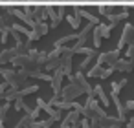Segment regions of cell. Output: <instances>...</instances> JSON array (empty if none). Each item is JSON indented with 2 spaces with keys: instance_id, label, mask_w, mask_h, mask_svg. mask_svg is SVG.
Wrapping results in <instances>:
<instances>
[{
  "instance_id": "1",
  "label": "cell",
  "mask_w": 134,
  "mask_h": 128,
  "mask_svg": "<svg viewBox=\"0 0 134 128\" xmlns=\"http://www.w3.org/2000/svg\"><path fill=\"white\" fill-rule=\"evenodd\" d=\"M81 115L92 121V119H103V117H107V112L101 108V102H99L96 97H88Z\"/></svg>"
},
{
  "instance_id": "2",
  "label": "cell",
  "mask_w": 134,
  "mask_h": 128,
  "mask_svg": "<svg viewBox=\"0 0 134 128\" xmlns=\"http://www.w3.org/2000/svg\"><path fill=\"white\" fill-rule=\"evenodd\" d=\"M85 93V90L75 82V81H70V84H64L63 90H61V99L63 101H74L77 97H81Z\"/></svg>"
},
{
  "instance_id": "3",
  "label": "cell",
  "mask_w": 134,
  "mask_h": 128,
  "mask_svg": "<svg viewBox=\"0 0 134 128\" xmlns=\"http://www.w3.org/2000/svg\"><path fill=\"white\" fill-rule=\"evenodd\" d=\"M127 44H134V24H125L123 26V31H121V39L116 46V50H123Z\"/></svg>"
},
{
  "instance_id": "4",
  "label": "cell",
  "mask_w": 134,
  "mask_h": 128,
  "mask_svg": "<svg viewBox=\"0 0 134 128\" xmlns=\"http://www.w3.org/2000/svg\"><path fill=\"white\" fill-rule=\"evenodd\" d=\"M116 70L112 68V66H107V68H103V66H99V64H94L88 71H86V77H92V79H107V77H110L112 73H114Z\"/></svg>"
},
{
  "instance_id": "5",
  "label": "cell",
  "mask_w": 134,
  "mask_h": 128,
  "mask_svg": "<svg viewBox=\"0 0 134 128\" xmlns=\"http://www.w3.org/2000/svg\"><path fill=\"white\" fill-rule=\"evenodd\" d=\"M119 50H112V51H105V53H101V55H97L96 57V60H97V64L99 66H114L116 64V60L119 59Z\"/></svg>"
},
{
  "instance_id": "6",
  "label": "cell",
  "mask_w": 134,
  "mask_h": 128,
  "mask_svg": "<svg viewBox=\"0 0 134 128\" xmlns=\"http://www.w3.org/2000/svg\"><path fill=\"white\" fill-rule=\"evenodd\" d=\"M66 126L81 128V113H79L77 110H70V112L64 115V119H63V123H61V128H66Z\"/></svg>"
},
{
  "instance_id": "7",
  "label": "cell",
  "mask_w": 134,
  "mask_h": 128,
  "mask_svg": "<svg viewBox=\"0 0 134 128\" xmlns=\"http://www.w3.org/2000/svg\"><path fill=\"white\" fill-rule=\"evenodd\" d=\"M63 79H64V73L63 70H55L52 71V81H50V86H52V92L53 95H61V90H63Z\"/></svg>"
},
{
  "instance_id": "8",
  "label": "cell",
  "mask_w": 134,
  "mask_h": 128,
  "mask_svg": "<svg viewBox=\"0 0 134 128\" xmlns=\"http://www.w3.org/2000/svg\"><path fill=\"white\" fill-rule=\"evenodd\" d=\"M8 15H13V17H17L20 22H24V24H28L30 28H33L35 26V20L33 19H30L22 9H19V8H8Z\"/></svg>"
},
{
  "instance_id": "9",
  "label": "cell",
  "mask_w": 134,
  "mask_h": 128,
  "mask_svg": "<svg viewBox=\"0 0 134 128\" xmlns=\"http://www.w3.org/2000/svg\"><path fill=\"white\" fill-rule=\"evenodd\" d=\"M94 95H96V99L103 104V108H107V106L110 104V97L105 93V90H103V86H101V84L94 86Z\"/></svg>"
},
{
  "instance_id": "10",
  "label": "cell",
  "mask_w": 134,
  "mask_h": 128,
  "mask_svg": "<svg viewBox=\"0 0 134 128\" xmlns=\"http://www.w3.org/2000/svg\"><path fill=\"white\" fill-rule=\"evenodd\" d=\"M110 99H112V102H114V106H116V110H118V117L119 119H123L125 123H127V108H125V104L119 101V97L118 95H110Z\"/></svg>"
},
{
  "instance_id": "11",
  "label": "cell",
  "mask_w": 134,
  "mask_h": 128,
  "mask_svg": "<svg viewBox=\"0 0 134 128\" xmlns=\"http://www.w3.org/2000/svg\"><path fill=\"white\" fill-rule=\"evenodd\" d=\"M72 11H74V13H77V15L81 17V19H86L88 22H92V24H96V26L99 24V19H97L96 15H92L90 11H86V9H81V8H72Z\"/></svg>"
},
{
  "instance_id": "12",
  "label": "cell",
  "mask_w": 134,
  "mask_h": 128,
  "mask_svg": "<svg viewBox=\"0 0 134 128\" xmlns=\"http://www.w3.org/2000/svg\"><path fill=\"white\" fill-rule=\"evenodd\" d=\"M13 59H15L13 50H11V48H4L2 51H0V68H4L6 64H9Z\"/></svg>"
},
{
  "instance_id": "13",
  "label": "cell",
  "mask_w": 134,
  "mask_h": 128,
  "mask_svg": "<svg viewBox=\"0 0 134 128\" xmlns=\"http://www.w3.org/2000/svg\"><path fill=\"white\" fill-rule=\"evenodd\" d=\"M112 68H114L116 71H132V70H134V66H132V62H130L129 59H118Z\"/></svg>"
},
{
  "instance_id": "14",
  "label": "cell",
  "mask_w": 134,
  "mask_h": 128,
  "mask_svg": "<svg viewBox=\"0 0 134 128\" xmlns=\"http://www.w3.org/2000/svg\"><path fill=\"white\" fill-rule=\"evenodd\" d=\"M129 17V11L127 9H123V11H119V13H110V15H107V19L110 20V24H118L119 20H125Z\"/></svg>"
},
{
  "instance_id": "15",
  "label": "cell",
  "mask_w": 134,
  "mask_h": 128,
  "mask_svg": "<svg viewBox=\"0 0 134 128\" xmlns=\"http://www.w3.org/2000/svg\"><path fill=\"white\" fill-rule=\"evenodd\" d=\"M66 20H68V24L74 28V29H81V17L77 15V13H68L66 15Z\"/></svg>"
},
{
  "instance_id": "16",
  "label": "cell",
  "mask_w": 134,
  "mask_h": 128,
  "mask_svg": "<svg viewBox=\"0 0 134 128\" xmlns=\"http://www.w3.org/2000/svg\"><path fill=\"white\" fill-rule=\"evenodd\" d=\"M39 37H44V35H48V31H50V24H46V22H35V26L31 28Z\"/></svg>"
},
{
  "instance_id": "17",
  "label": "cell",
  "mask_w": 134,
  "mask_h": 128,
  "mask_svg": "<svg viewBox=\"0 0 134 128\" xmlns=\"http://www.w3.org/2000/svg\"><path fill=\"white\" fill-rule=\"evenodd\" d=\"M77 39H79V33L64 35V37H61L59 40H55V48H57V46H64V44H68V42H72V40H77Z\"/></svg>"
},
{
  "instance_id": "18",
  "label": "cell",
  "mask_w": 134,
  "mask_h": 128,
  "mask_svg": "<svg viewBox=\"0 0 134 128\" xmlns=\"http://www.w3.org/2000/svg\"><path fill=\"white\" fill-rule=\"evenodd\" d=\"M97 55H86L83 60H81V64H79V71H85V70H90L92 68V62H94V59H96Z\"/></svg>"
},
{
  "instance_id": "19",
  "label": "cell",
  "mask_w": 134,
  "mask_h": 128,
  "mask_svg": "<svg viewBox=\"0 0 134 128\" xmlns=\"http://www.w3.org/2000/svg\"><path fill=\"white\" fill-rule=\"evenodd\" d=\"M127 84V79H121V81H118V82H112L110 84V95H119V92H121V88Z\"/></svg>"
},
{
  "instance_id": "20",
  "label": "cell",
  "mask_w": 134,
  "mask_h": 128,
  "mask_svg": "<svg viewBox=\"0 0 134 128\" xmlns=\"http://www.w3.org/2000/svg\"><path fill=\"white\" fill-rule=\"evenodd\" d=\"M15 73H17V70H13V68H0V77H2L6 82L11 81L15 77Z\"/></svg>"
},
{
  "instance_id": "21",
  "label": "cell",
  "mask_w": 134,
  "mask_h": 128,
  "mask_svg": "<svg viewBox=\"0 0 134 128\" xmlns=\"http://www.w3.org/2000/svg\"><path fill=\"white\" fill-rule=\"evenodd\" d=\"M31 123H33V119L30 117V113H26V115H22V117H20V121L15 124V128H30V126H31Z\"/></svg>"
},
{
  "instance_id": "22",
  "label": "cell",
  "mask_w": 134,
  "mask_h": 128,
  "mask_svg": "<svg viewBox=\"0 0 134 128\" xmlns=\"http://www.w3.org/2000/svg\"><path fill=\"white\" fill-rule=\"evenodd\" d=\"M20 92V95L22 97H26V95H30V93H35V92H39V84H28V86H24L22 90H19Z\"/></svg>"
},
{
  "instance_id": "23",
  "label": "cell",
  "mask_w": 134,
  "mask_h": 128,
  "mask_svg": "<svg viewBox=\"0 0 134 128\" xmlns=\"http://www.w3.org/2000/svg\"><path fill=\"white\" fill-rule=\"evenodd\" d=\"M94 28H96V24L86 22V26H81V29H79V37H88V33H92Z\"/></svg>"
},
{
  "instance_id": "24",
  "label": "cell",
  "mask_w": 134,
  "mask_h": 128,
  "mask_svg": "<svg viewBox=\"0 0 134 128\" xmlns=\"http://www.w3.org/2000/svg\"><path fill=\"white\" fill-rule=\"evenodd\" d=\"M92 35H94V48H96V50H97V48H101V42H103L101 39H103V37H101V31L97 29V26L94 28V31H92Z\"/></svg>"
},
{
  "instance_id": "25",
  "label": "cell",
  "mask_w": 134,
  "mask_h": 128,
  "mask_svg": "<svg viewBox=\"0 0 134 128\" xmlns=\"http://www.w3.org/2000/svg\"><path fill=\"white\" fill-rule=\"evenodd\" d=\"M11 31L22 33V35H26V37H28V33H30L31 29H28V28H26V26H22V24H15V22H13V24H11Z\"/></svg>"
},
{
  "instance_id": "26",
  "label": "cell",
  "mask_w": 134,
  "mask_h": 128,
  "mask_svg": "<svg viewBox=\"0 0 134 128\" xmlns=\"http://www.w3.org/2000/svg\"><path fill=\"white\" fill-rule=\"evenodd\" d=\"M125 59H129L132 62V66H134V44H129V48L125 51Z\"/></svg>"
},
{
  "instance_id": "27",
  "label": "cell",
  "mask_w": 134,
  "mask_h": 128,
  "mask_svg": "<svg viewBox=\"0 0 134 128\" xmlns=\"http://www.w3.org/2000/svg\"><path fill=\"white\" fill-rule=\"evenodd\" d=\"M9 102L6 101V102H2V104H0V117H2V119H6V115H8V112H9Z\"/></svg>"
},
{
  "instance_id": "28",
  "label": "cell",
  "mask_w": 134,
  "mask_h": 128,
  "mask_svg": "<svg viewBox=\"0 0 134 128\" xmlns=\"http://www.w3.org/2000/svg\"><path fill=\"white\" fill-rule=\"evenodd\" d=\"M41 112H42V110H41L39 106H35V108H31V110H30V117H31L33 121H37V119H39V115H41Z\"/></svg>"
},
{
  "instance_id": "29",
  "label": "cell",
  "mask_w": 134,
  "mask_h": 128,
  "mask_svg": "<svg viewBox=\"0 0 134 128\" xmlns=\"http://www.w3.org/2000/svg\"><path fill=\"white\" fill-rule=\"evenodd\" d=\"M26 108V102H24V97H20V99H17L15 101V110H24Z\"/></svg>"
},
{
  "instance_id": "30",
  "label": "cell",
  "mask_w": 134,
  "mask_h": 128,
  "mask_svg": "<svg viewBox=\"0 0 134 128\" xmlns=\"http://www.w3.org/2000/svg\"><path fill=\"white\" fill-rule=\"evenodd\" d=\"M125 108H127V112H134V99H129L125 102Z\"/></svg>"
},
{
  "instance_id": "31",
  "label": "cell",
  "mask_w": 134,
  "mask_h": 128,
  "mask_svg": "<svg viewBox=\"0 0 134 128\" xmlns=\"http://www.w3.org/2000/svg\"><path fill=\"white\" fill-rule=\"evenodd\" d=\"M90 128H103V126H101L99 119H92V121H90Z\"/></svg>"
},
{
  "instance_id": "32",
  "label": "cell",
  "mask_w": 134,
  "mask_h": 128,
  "mask_svg": "<svg viewBox=\"0 0 134 128\" xmlns=\"http://www.w3.org/2000/svg\"><path fill=\"white\" fill-rule=\"evenodd\" d=\"M81 128H90V119H81Z\"/></svg>"
},
{
  "instance_id": "33",
  "label": "cell",
  "mask_w": 134,
  "mask_h": 128,
  "mask_svg": "<svg viewBox=\"0 0 134 128\" xmlns=\"http://www.w3.org/2000/svg\"><path fill=\"white\" fill-rule=\"evenodd\" d=\"M127 128H134V117H130V119L127 121Z\"/></svg>"
},
{
  "instance_id": "34",
  "label": "cell",
  "mask_w": 134,
  "mask_h": 128,
  "mask_svg": "<svg viewBox=\"0 0 134 128\" xmlns=\"http://www.w3.org/2000/svg\"><path fill=\"white\" fill-rule=\"evenodd\" d=\"M66 128H72V126H66Z\"/></svg>"
},
{
  "instance_id": "35",
  "label": "cell",
  "mask_w": 134,
  "mask_h": 128,
  "mask_svg": "<svg viewBox=\"0 0 134 128\" xmlns=\"http://www.w3.org/2000/svg\"><path fill=\"white\" fill-rule=\"evenodd\" d=\"M125 128H127V126H125Z\"/></svg>"
}]
</instances>
